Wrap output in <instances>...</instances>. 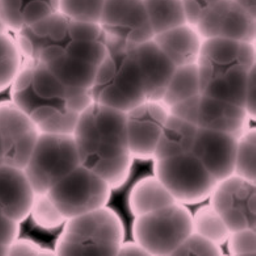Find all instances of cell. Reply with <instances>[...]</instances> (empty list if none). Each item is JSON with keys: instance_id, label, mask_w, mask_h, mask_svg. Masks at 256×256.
Instances as JSON below:
<instances>
[{"instance_id": "1", "label": "cell", "mask_w": 256, "mask_h": 256, "mask_svg": "<svg viewBox=\"0 0 256 256\" xmlns=\"http://www.w3.org/2000/svg\"><path fill=\"white\" fill-rule=\"evenodd\" d=\"M14 34L24 62L45 67L70 90L91 92L106 56L100 25L74 22L56 12Z\"/></svg>"}, {"instance_id": "2", "label": "cell", "mask_w": 256, "mask_h": 256, "mask_svg": "<svg viewBox=\"0 0 256 256\" xmlns=\"http://www.w3.org/2000/svg\"><path fill=\"white\" fill-rule=\"evenodd\" d=\"M11 102L41 133L74 134L82 112L91 106V92L75 91L45 67L22 62L11 87Z\"/></svg>"}, {"instance_id": "3", "label": "cell", "mask_w": 256, "mask_h": 256, "mask_svg": "<svg viewBox=\"0 0 256 256\" xmlns=\"http://www.w3.org/2000/svg\"><path fill=\"white\" fill-rule=\"evenodd\" d=\"M80 166L106 180L112 190L128 182L134 159L126 137V113L92 102L74 130Z\"/></svg>"}, {"instance_id": "4", "label": "cell", "mask_w": 256, "mask_h": 256, "mask_svg": "<svg viewBox=\"0 0 256 256\" xmlns=\"http://www.w3.org/2000/svg\"><path fill=\"white\" fill-rule=\"evenodd\" d=\"M197 68L200 95L243 106L250 72L256 68L255 44L202 40Z\"/></svg>"}, {"instance_id": "5", "label": "cell", "mask_w": 256, "mask_h": 256, "mask_svg": "<svg viewBox=\"0 0 256 256\" xmlns=\"http://www.w3.org/2000/svg\"><path fill=\"white\" fill-rule=\"evenodd\" d=\"M106 44V56L91 87L92 100L126 113L148 102L144 76L133 45L108 41Z\"/></svg>"}, {"instance_id": "6", "label": "cell", "mask_w": 256, "mask_h": 256, "mask_svg": "<svg viewBox=\"0 0 256 256\" xmlns=\"http://www.w3.org/2000/svg\"><path fill=\"white\" fill-rule=\"evenodd\" d=\"M125 238L122 220L110 208L67 220L56 240V256H116Z\"/></svg>"}, {"instance_id": "7", "label": "cell", "mask_w": 256, "mask_h": 256, "mask_svg": "<svg viewBox=\"0 0 256 256\" xmlns=\"http://www.w3.org/2000/svg\"><path fill=\"white\" fill-rule=\"evenodd\" d=\"M79 166L74 136L41 133L24 172L34 193H48Z\"/></svg>"}, {"instance_id": "8", "label": "cell", "mask_w": 256, "mask_h": 256, "mask_svg": "<svg viewBox=\"0 0 256 256\" xmlns=\"http://www.w3.org/2000/svg\"><path fill=\"white\" fill-rule=\"evenodd\" d=\"M190 234L192 213L178 202L136 217L133 222V242L152 256H168Z\"/></svg>"}, {"instance_id": "9", "label": "cell", "mask_w": 256, "mask_h": 256, "mask_svg": "<svg viewBox=\"0 0 256 256\" xmlns=\"http://www.w3.org/2000/svg\"><path fill=\"white\" fill-rule=\"evenodd\" d=\"M154 176L182 205H196L209 200L217 180L192 154L154 160Z\"/></svg>"}, {"instance_id": "10", "label": "cell", "mask_w": 256, "mask_h": 256, "mask_svg": "<svg viewBox=\"0 0 256 256\" xmlns=\"http://www.w3.org/2000/svg\"><path fill=\"white\" fill-rule=\"evenodd\" d=\"M112 186L83 166L66 176L48 192L66 220L106 208L112 197Z\"/></svg>"}, {"instance_id": "11", "label": "cell", "mask_w": 256, "mask_h": 256, "mask_svg": "<svg viewBox=\"0 0 256 256\" xmlns=\"http://www.w3.org/2000/svg\"><path fill=\"white\" fill-rule=\"evenodd\" d=\"M209 200L230 232L255 228L256 182L236 175L228 176L217 182Z\"/></svg>"}, {"instance_id": "12", "label": "cell", "mask_w": 256, "mask_h": 256, "mask_svg": "<svg viewBox=\"0 0 256 256\" xmlns=\"http://www.w3.org/2000/svg\"><path fill=\"white\" fill-rule=\"evenodd\" d=\"M98 25L108 42L137 45L154 38L144 0H106Z\"/></svg>"}, {"instance_id": "13", "label": "cell", "mask_w": 256, "mask_h": 256, "mask_svg": "<svg viewBox=\"0 0 256 256\" xmlns=\"http://www.w3.org/2000/svg\"><path fill=\"white\" fill-rule=\"evenodd\" d=\"M41 132L14 102H0V137L3 142V164L24 170Z\"/></svg>"}, {"instance_id": "14", "label": "cell", "mask_w": 256, "mask_h": 256, "mask_svg": "<svg viewBox=\"0 0 256 256\" xmlns=\"http://www.w3.org/2000/svg\"><path fill=\"white\" fill-rule=\"evenodd\" d=\"M168 116V108L163 102L151 100L126 112L128 146L134 160H154L155 148Z\"/></svg>"}, {"instance_id": "15", "label": "cell", "mask_w": 256, "mask_h": 256, "mask_svg": "<svg viewBox=\"0 0 256 256\" xmlns=\"http://www.w3.org/2000/svg\"><path fill=\"white\" fill-rule=\"evenodd\" d=\"M202 40L224 38L255 44L256 18L234 0H218L194 26Z\"/></svg>"}, {"instance_id": "16", "label": "cell", "mask_w": 256, "mask_h": 256, "mask_svg": "<svg viewBox=\"0 0 256 256\" xmlns=\"http://www.w3.org/2000/svg\"><path fill=\"white\" fill-rule=\"evenodd\" d=\"M236 144L238 140L230 134L197 129L190 154L220 182L234 175Z\"/></svg>"}, {"instance_id": "17", "label": "cell", "mask_w": 256, "mask_h": 256, "mask_svg": "<svg viewBox=\"0 0 256 256\" xmlns=\"http://www.w3.org/2000/svg\"><path fill=\"white\" fill-rule=\"evenodd\" d=\"M250 120L243 106L200 95L193 125L197 129L230 134L238 140L250 129Z\"/></svg>"}, {"instance_id": "18", "label": "cell", "mask_w": 256, "mask_h": 256, "mask_svg": "<svg viewBox=\"0 0 256 256\" xmlns=\"http://www.w3.org/2000/svg\"><path fill=\"white\" fill-rule=\"evenodd\" d=\"M34 194L24 170L0 164V213L22 224L30 214Z\"/></svg>"}, {"instance_id": "19", "label": "cell", "mask_w": 256, "mask_h": 256, "mask_svg": "<svg viewBox=\"0 0 256 256\" xmlns=\"http://www.w3.org/2000/svg\"><path fill=\"white\" fill-rule=\"evenodd\" d=\"M133 52L144 76L148 100L160 102L176 67L163 54L154 40L133 45Z\"/></svg>"}, {"instance_id": "20", "label": "cell", "mask_w": 256, "mask_h": 256, "mask_svg": "<svg viewBox=\"0 0 256 256\" xmlns=\"http://www.w3.org/2000/svg\"><path fill=\"white\" fill-rule=\"evenodd\" d=\"M154 42L175 67L197 64L202 38L196 28L184 24L154 36Z\"/></svg>"}, {"instance_id": "21", "label": "cell", "mask_w": 256, "mask_h": 256, "mask_svg": "<svg viewBox=\"0 0 256 256\" xmlns=\"http://www.w3.org/2000/svg\"><path fill=\"white\" fill-rule=\"evenodd\" d=\"M56 12L58 0H0V18L12 33L20 32Z\"/></svg>"}, {"instance_id": "22", "label": "cell", "mask_w": 256, "mask_h": 256, "mask_svg": "<svg viewBox=\"0 0 256 256\" xmlns=\"http://www.w3.org/2000/svg\"><path fill=\"white\" fill-rule=\"evenodd\" d=\"M197 128L188 121L170 114L155 148L154 160L190 154L192 151Z\"/></svg>"}, {"instance_id": "23", "label": "cell", "mask_w": 256, "mask_h": 256, "mask_svg": "<svg viewBox=\"0 0 256 256\" xmlns=\"http://www.w3.org/2000/svg\"><path fill=\"white\" fill-rule=\"evenodd\" d=\"M175 202L166 186L154 175L136 182L129 194V209L134 217L152 213Z\"/></svg>"}, {"instance_id": "24", "label": "cell", "mask_w": 256, "mask_h": 256, "mask_svg": "<svg viewBox=\"0 0 256 256\" xmlns=\"http://www.w3.org/2000/svg\"><path fill=\"white\" fill-rule=\"evenodd\" d=\"M196 95H200V75L194 64L176 67L160 102L170 108Z\"/></svg>"}, {"instance_id": "25", "label": "cell", "mask_w": 256, "mask_h": 256, "mask_svg": "<svg viewBox=\"0 0 256 256\" xmlns=\"http://www.w3.org/2000/svg\"><path fill=\"white\" fill-rule=\"evenodd\" d=\"M144 3L154 36L186 24L182 0H144Z\"/></svg>"}, {"instance_id": "26", "label": "cell", "mask_w": 256, "mask_h": 256, "mask_svg": "<svg viewBox=\"0 0 256 256\" xmlns=\"http://www.w3.org/2000/svg\"><path fill=\"white\" fill-rule=\"evenodd\" d=\"M192 232L221 247L222 244H226L232 232L221 216L210 205H206L192 214Z\"/></svg>"}, {"instance_id": "27", "label": "cell", "mask_w": 256, "mask_h": 256, "mask_svg": "<svg viewBox=\"0 0 256 256\" xmlns=\"http://www.w3.org/2000/svg\"><path fill=\"white\" fill-rule=\"evenodd\" d=\"M22 62L16 38L11 33L0 34V92L11 87Z\"/></svg>"}, {"instance_id": "28", "label": "cell", "mask_w": 256, "mask_h": 256, "mask_svg": "<svg viewBox=\"0 0 256 256\" xmlns=\"http://www.w3.org/2000/svg\"><path fill=\"white\" fill-rule=\"evenodd\" d=\"M234 175L256 182V130L254 128L238 138Z\"/></svg>"}, {"instance_id": "29", "label": "cell", "mask_w": 256, "mask_h": 256, "mask_svg": "<svg viewBox=\"0 0 256 256\" xmlns=\"http://www.w3.org/2000/svg\"><path fill=\"white\" fill-rule=\"evenodd\" d=\"M29 217H32L33 222L40 228L49 232L64 228L67 221L48 193H36Z\"/></svg>"}, {"instance_id": "30", "label": "cell", "mask_w": 256, "mask_h": 256, "mask_svg": "<svg viewBox=\"0 0 256 256\" xmlns=\"http://www.w3.org/2000/svg\"><path fill=\"white\" fill-rule=\"evenodd\" d=\"M106 0H58V12L79 22L98 24Z\"/></svg>"}, {"instance_id": "31", "label": "cell", "mask_w": 256, "mask_h": 256, "mask_svg": "<svg viewBox=\"0 0 256 256\" xmlns=\"http://www.w3.org/2000/svg\"><path fill=\"white\" fill-rule=\"evenodd\" d=\"M220 246L209 242L196 234H190L188 238L176 247L168 256H222Z\"/></svg>"}, {"instance_id": "32", "label": "cell", "mask_w": 256, "mask_h": 256, "mask_svg": "<svg viewBox=\"0 0 256 256\" xmlns=\"http://www.w3.org/2000/svg\"><path fill=\"white\" fill-rule=\"evenodd\" d=\"M226 243L230 256L256 254V230L243 228L238 232H232Z\"/></svg>"}, {"instance_id": "33", "label": "cell", "mask_w": 256, "mask_h": 256, "mask_svg": "<svg viewBox=\"0 0 256 256\" xmlns=\"http://www.w3.org/2000/svg\"><path fill=\"white\" fill-rule=\"evenodd\" d=\"M218 0H182L186 24L196 26Z\"/></svg>"}, {"instance_id": "34", "label": "cell", "mask_w": 256, "mask_h": 256, "mask_svg": "<svg viewBox=\"0 0 256 256\" xmlns=\"http://www.w3.org/2000/svg\"><path fill=\"white\" fill-rule=\"evenodd\" d=\"M20 224L0 213V246H10L18 239Z\"/></svg>"}, {"instance_id": "35", "label": "cell", "mask_w": 256, "mask_h": 256, "mask_svg": "<svg viewBox=\"0 0 256 256\" xmlns=\"http://www.w3.org/2000/svg\"><path fill=\"white\" fill-rule=\"evenodd\" d=\"M243 108L251 120L256 118V68L250 72L247 86L244 91Z\"/></svg>"}, {"instance_id": "36", "label": "cell", "mask_w": 256, "mask_h": 256, "mask_svg": "<svg viewBox=\"0 0 256 256\" xmlns=\"http://www.w3.org/2000/svg\"><path fill=\"white\" fill-rule=\"evenodd\" d=\"M41 247L29 239H16L8 246L7 256H38Z\"/></svg>"}, {"instance_id": "37", "label": "cell", "mask_w": 256, "mask_h": 256, "mask_svg": "<svg viewBox=\"0 0 256 256\" xmlns=\"http://www.w3.org/2000/svg\"><path fill=\"white\" fill-rule=\"evenodd\" d=\"M116 256H152L136 242L122 243Z\"/></svg>"}, {"instance_id": "38", "label": "cell", "mask_w": 256, "mask_h": 256, "mask_svg": "<svg viewBox=\"0 0 256 256\" xmlns=\"http://www.w3.org/2000/svg\"><path fill=\"white\" fill-rule=\"evenodd\" d=\"M234 2L251 18H256V0H234Z\"/></svg>"}, {"instance_id": "39", "label": "cell", "mask_w": 256, "mask_h": 256, "mask_svg": "<svg viewBox=\"0 0 256 256\" xmlns=\"http://www.w3.org/2000/svg\"><path fill=\"white\" fill-rule=\"evenodd\" d=\"M7 33H11V32H10V29L7 28V25L4 24L2 18H0V34H7Z\"/></svg>"}, {"instance_id": "40", "label": "cell", "mask_w": 256, "mask_h": 256, "mask_svg": "<svg viewBox=\"0 0 256 256\" xmlns=\"http://www.w3.org/2000/svg\"><path fill=\"white\" fill-rule=\"evenodd\" d=\"M38 256H56V251H52V250H41L38 254Z\"/></svg>"}, {"instance_id": "41", "label": "cell", "mask_w": 256, "mask_h": 256, "mask_svg": "<svg viewBox=\"0 0 256 256\" xmlns=\"http://www.w3.org/2000/svg\"><path fill=\"white\" fill-rule=\"evenodd\" d=\"M8 247L7 246H0V256H7Z\"/></svg>"}, {"instance_id": "42", "label": "cell", "mask_w": 256, "mask_h": 256, "mask_svg": "<svg viewBox=\"0 0 256 256\" xmlns=\"http://www.w3.org/2000/svg\"><path fill=\"white\" fill-rule=\"evenodd\" d=\"M0 164H3V142L0 137Z\"/></svg>"}, {"instance_id": "43", "label": "cell", "mask_w": 256, "mask_h": 256, "mask_svg": "<svg viewBox=\"0 0 256 256\" xmlns=\"http://www.w3.org/2000/svg\"><path fill=\"white\" fill-rule=\"evenodd\" d=\"M238 256H256V254H246V255H238Z\"/></svg>"}, {"instance_id": "44", "label": "cell", "mask_w": 256, "mask_h": 256, "mask_svg": "<svg viewBox=\"0 0 256 256\" xmlns=\"http://www.w3.org/2000/svg\"><path fill=\"white\" fill-rule=\"evenodd\" d=\"M222 256H224V255H222Z\"/></svg>"}]
</instances>
